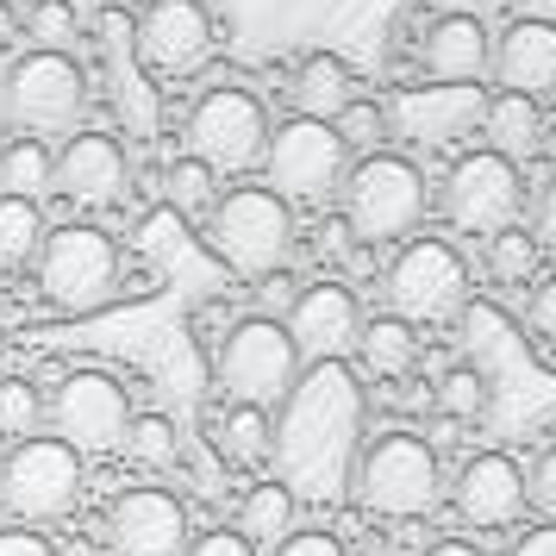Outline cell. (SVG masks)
<instances>
[{"mask_svg": "<svg viewBox=\"0 0 556 556\" xmlns=\"http://www.w3.org/2000/svg\"><path fill=\"white\" fill-rule=\"evenodd\" d=\"M363 381L351 363H306L294 394L276 406V451L269 469L294 501H344L351 494V469L363 451Z\"/></svg>", "mask_w": 556, "mask_h": 556, "instance_id": "6da1fadb", "label": "cell"}, {"mask_svg": "<svg viewBox=\"0 0 556 556\" xmlns=\"http://www.w3.org/2000/svg\"><path fill=\"white\" fill-rule=\"evenodd\" d=\"M351 501L388 526H413L444 506V456L419 431H381L376 444L356 451Z\"/></svg>", "mask_w": 556, "mask_h": 556, "instance_id": "7a4b0ae2", "label": "cell"}, {"mask_svg": "<svg viewBox=\"0 0 556 556\" xmlns=\"http://www.w3.org/2000/svg\"><path fill=\"white\" fill-rule=\"evenodd\" d=\"M431 206L426 169L406 151H376L356 156L344 188H338V219L356 244H406Z\"/></svg>", "mask_w": 556, "mask_h": 556, "instance_id": "3957f363", "label": "cell"}, {"mask_svg": "<svg viewBox=\"0 0 556 556\" xmlns=\"http://www.w3.org/2000/svg\"><path fill=\"white\" fill-rule=\"evenodd\" d=\"M88 113V76L76 56L56 51H26L20 63L0 70V126L13 138H76Z\"/></svg>", "mask_w": 556, "mask_h": 556, "instance_id": "277c9868", "label": "cell"}, {"mask_svg": "<svg viewBox=\"0 0 556 556\" xmlns=\"http://www.w3.org/2000/svg\"><path fill=\"white\" fill-rule=\"evenodd\" d=\"M119 276H126V256L101 226H56L31 263L38 301L56 319H88L106 301H119Z\"/></svg>", "mask_w": 556, "mask_h": 556, "instance_id": "5b68a950", "label": "cell"}, {"mask_svg": "<svg viewBox=\"0 0 556 556\" xmlns=\"http://www.w3.org/2000/svg\"><path fill=\"white\" fill-rule=\"evenodd\" d=\"M206 244L226 263L231 276L263 281L269 269H288V251H294V206L281 201L276 188H231L213 201L206 213Z\"/></svg>", "mask_w": 556, "mask_h": 556, "instance_id": "8992f818", "label": "cell"}, {"mask_svg": "<svg viewBox=\"0 0 556 556\" xmlns=\"http://www.w3.org/2000/svg\"><path fill=\"white\" fill-rule=\"evenodd\" d=\"M301 351H294V338L281 319H238V326L219 338V351H213V381H219V394L231 406H263V413H276L288 394H294V381H301Z\"/></svg>", "mask_w": 556, "mask_h": 556, "instance_id": "52a82bcc", "label": "cell"}, {"mask_svg": "<svg viewBox=\"0 0 556 556\" xmlns=\"http://www.w3.org/2000/svg\"><path fill=\"white\" fill-rule=\"evenodd\" d=\"M81 488H88V456H76L51 431L20 438L13 451L0 456V506L31 531L70 519L81 506Z\"/></svg>", "mask_w": 556, "mask_h": 556, "instance_id": "ba28073f", "label": "cell"}, {"mask_svg": "<svg viewBox=\"0 0 556 556\" xmlns=\"http://www.w3.org/2000/svg\"><path fill=\"white\" fill-rule=\"evenodd\" d=\"M381 301L406 326H451L469 306V263L444 238H406L381 269Z\"/></svg>", "mask_w": 556, "mask_h": 556, "instance_id": "9c48e42d", "label": "cell"}, {"mask_svg": "<svg viewBox=\"0 0 556 556\" xmlns=\"http://www.w3.org/2000/svg\"><path fill=\"white\" fill-rule=\"evenodd\" d=\"M269 106L244 94V88H206L201 101L181 119V144L194 163H206L213 176H251L269 156Z\"/></svg>", "mask_w": 556, "mask_h": 556, "instance_id": "30bf717a", "label": "cell"}, {"mask_svg": "<svg viewBox=\"0 0 556 556\" xmlns=\"http://www.w3.org/2000/svg\"><path fill=\"white\" fill-rule=\"evenodd\" d=\"M351 176V151L338 126H319V119H288V126L269 131V156H263V188H276L288 206H326L338 201V188Z\"/></svg>", "mask_w": 556, "mask_h": 556, "instance_id": "8fae6325", "label": "cell"}, {"mask_svg": "<svg viewBox=\"0 0 556 556\" xmlns=\"http://www.w3.org/2000/svg\"><path fill=\"white\" fill-rule=\"evenodd\" d=\"M45 426L51 438H63L76 456H113L126 444V426H131V394L119 376L106 369H76L51 388L45 401Z\"/></svg>", "mask_w": 556, "mask_h": 556, "instance_id": "7c38bea8", "label": "cell"}, {"mask_svg": "<svg viewBox=\"0 0 556 556\" xmlns=\"http://www.w3.org/2000/svg\"><path fill=\"white\" fill-rule=\"evenodd\" d=\"M444 219L456 231H469V238H501L506 226H519V213H526V176H519V163H506L494 151H469L451 163V176H444Z\"/></svg>", "mask_w": 556, "mask_h": 556, "instance_id": "4fadbf2b", "label": "cell"}, {"mask_svg": "<svg viewBox=\"0 0 556 556\" xmlns=\"http://www.w3.org/2000/svg\"><path fill=\"white\" fill-rule=\"evenodd\" d=\"M101 544L113 556H188V544H194L188 501L176 488H156V481L119 488L101 513Z\"/></svg>", "mask_w": 556, "mask_h": 556, "instance_id": "5bb4252c", "label": "cell"}, {"mask_svg": "<svg viewBox=\"0 0 556 556\" xmlns=\"http://www.w3.org/2000/svg\"><path fill=\"white\" fill-rule=\"evenodd\" d=\"M381 113H388V138L419 144V151H451L481 131L488 88L481 81H426V88H401Z\"/></svg>", "mask_w": 556, "mask_h": 556, "instance_id": "9a60e30c", "label": "cell"}, {"mask_svg": "<svg viewBox=\"0 0 556 556\" xmlns=\"http://www.w3.org/2000/svg\"><path fill=\"white\" fill-rule=\"evenodd\" d=\"M131 45H138L144 76H194L219 45V20L201 0H151L131 20Z\"/></svg>", "mask_w": 556, "mask_h": 556, "instance_id": "2e32d148", "label": "cell"}, {"mask_svg": "<svg viewBox=\"0 0 556 556\" xmlns=\"http://www.w3.org/2000/svg\"><path fill=\"white\" fill-rule=\"evenodd\" d=\"M444 506H456V519L469 531H506L531 513V488H526V463L513 451H476L456 481L444 488Z\"/></svg>", "mask_w": 556, "mask_h": 556, "instance_id": "e0dca14e", "label": "cell"}, {"mask_svg": "<svg viewBox=\"0 0 556 556\" xmlns=\"http://www.w3.org/2000/svg\"><path fill=\"white\" fill-rule=\"evenodd\" d=\"M301 363H344L356 351V331H363V313H356V294L344 281H313L301 288L294 313L281 319Z\"/></svg>", "mask_w": 556, "mask_h": 556, "instance_id": "ac0fdd59", "label": "cell"}, {"mask_svg": "<svg viewBox=\"0 0 556 556\" xmlns=\"http://www.w3.org/2000/svg\"><path fill=\"white\" fill-rule=\"evenodd\" d=\"M131 181V156L113 131H76L56 151V194L76 206H113Z\"/></svg>", "mask_w": 556, "mask_h": 556, "instance_id": "d6986e66", "label": "cell"}, {"mask_svg": "<svg viewBox=\"0 0 556 556\" xmlns=\"http://www.w3.org/2000/svg\"><path fill=\"white\" fill-rule=\"evenodd\" d=\"M419 70L426 81H481L494 70V38L476 13H438L419 38Z\"/></svg>", "mask_w": 556, "mask_h": 556, "instance_id": "ffe728a7", "label": "cell"}, {"mask_svg": "<svg viewBox=\"0 0 556 556\" xmlns=\"http://www.w3.org/2000/svg\"><path fill=\"white\" fill-rule=\"evenodd\" d=\"M488 76L501 81V94H531V101L556 94V26H544V20H513L494 38V70Z\"/></svg>", "mask_w": 556, "mask_h": 556, "instance_id": "44dd1931", "label": "cell"}, {"mask_svg": "<svg viewBox=\"0 0 556 556\" xmlns=\"http://www.w3.org/2000/svg\"><path fill=\"white\" fill-rule=\"evenodd\" d=\"M288 94H294V113H301V119H319V126H338V119L363 101V94H356V70L338 51L301 56V70H294V88H288Z\"/></svg>", "mask_w": 556, "mask_h": 556, "instance_id": "7402d4cb", "label": "cell"}, {"mask_svg": "<svg viewBox=\"0 0 556 556\" xmlns=\"http://www.w3.org/2000/svg\"><path fill=\"white\" fill-rule=\"evenodd\" d=\"M544 106L531 101V94H488V119H481V138H488V151L506 156V163H531V156H544Z\"/></svg>", "mask_w": 556, "mask_h": 556, "instance_id": "603a6c76", "label": "cell"}, {"mask_svg": "<svg viewBox=\"0 0 556 556\" xmlns=\"http://www.w3.org/2000/svg\"><path fill=\"white\" fill-rule=\"evenodd\" d=\"M294 519H301V501H294V494L269 476V481H256V488H244V494H238V526H231V531H238L251 551L269 556L288 531H301Z\"/></svg>", "mask_w": 556, "mask_h": 556, "instance_id": "cb8c5ba5", "label": "cell"}, {"mask_svg": "<svg viewBox=\"0 0 556 556\" xmlns=\"http://www.w3.org/2000/svg\"><path fill=\"white\" fill-rule=\"evenodd\" d=\"M356 363L376 381H406L419 369V331L406 326V319H394V313H376L356 331Z\"/></svg>", "mask_w": 556, "mask_h": 556, "instance_id": "d4e9b609", "label": "cell"}, {"mask_svg": "<svg viewBox=\"0 0 556 556\" xmlns=\"http://www.w3.org/2000/svg\"><path fill=\"white\" fill-rule=\"evenodd\" d=\"M213 451L226 456L231 469H269V451H276V413H263V406H226L219 426H213Z\"/></svg>", "mask_w": 556, "mask_h": 556, "instance_id": "484cf974", "label": "cell"}, {"mask_svg": "<svg viewBox=\"0 0 556 556\" xmlns=\"http://www.w3.org/2000/svg\"><path fill=\"white\" fill-rule=\"evenodd\" d=\"M45 213L38 201H20V194H0V269H31L38 251H45Z\"/></svg>", "mask_w": 556, "mask_h": 556, "instance_id": "4316f807", "label": "cell"}, {"mask_svg": "<svg viewBox=\"0 0 556 556\" xmlns=\"http://www.w3.org/2000/svg\"><path fill=\"white\" fill-rule=\"evenodd\" d=\"M51 181H56L51 144H38V138H13V144H0V194L38 201V194H51Z\"/></svg>", "mask_w": 556, "mask_h": 556, "instance_id": "83f0119b", "label": "cell"}, {"mask_svg": "<svg viewBox=\"0 0 556 556\" xmlns=\"http://www.w3.org/2000/svg\"><path fill=\"white\" fill-rule=\"evenodd\" d=\"M163 206L176 213V219H206L213 213V201H219V176L206 169V163H194V156H176L169 169H163Z\"/></svg>", "mask_w": 556, "mask_h": 556, "instance_id": "f1b7e54d", "label": "cell"}, {"mask_svg": "<svg viewBox=\"0 0 556 556\" xmlns=\"http://www.w3.org/2000/svg\"><path fill=\"white\" fill-rule=\"evenodd\" d=\"M119 456H131L138 469H176V463H181V431H176V419H169V413H131Z\"/></svg>", "mask_w": 556, "mask_h": 556, "instance_id": "f546056e", "label": "cell"}, {"mask_svg": "<svg viewBox=\"0 0 556 556\" xmlns=\"http://www.w3.org/2000/svg\"><path fill=\"white\" fill-rule=\"evenodd\" d=\"M538 263H544V244H538L526 226H506L501 238H488V276L501 281V288L538 281Z\"/></svg>", "mask_w": 556, "mask_h": 556, "instance_id": "4dcf8cb0", "label": "cell"}, {"mask_svg": "<svg viewBox=\"0 0 556 556\" xmlns=\"http://www.w3.org/2000/svg\"><path fill=\"white\" fill-rule=\"evenodd\" d=\"M431 406L444 419H456V426H469V419L488 413V376H481L476 363H456V369H444V376L431 381Z\"/></svg>", "mask_w": 556, "mask_h": 556, "instance_id": "1f68e13d", "label": "cell"}, {"mask_svg": "<svg viewBox=\"0 0 556 556\" xmlns=\"http://www.w3.org/2000/svg\"><path fill=\"white\" fill-rule=\"evenodd\" d=\"M26 38H31V51L70 56V51H76V38H81L76 0H31V7H26Z\"/></svg>", "mask_w": 556, "mask_h": 556, "instance_id": "d6a6232c", "label": "cell"}, {"mask_svg": "<svg viewBox=\"0 0 556 556\" xmlns=\"http://www.w3.org/2000/svg\"><path fill=\"white\" fill-rule=\"evenodd\" d=\"M45 431V394H38V381L26 376H7L0 381V438H38Z\"/></svg>", "mask_w": 556, "mask_h": 556, "instance_id": "836d02e7", "label": "cell"}, {"mask_svg": "<svg viewBox=\"0 0 556 556\" xmlns=\"http://www.w3.org/2000/svg\"><path fill=\"white\" fill-rule=\"evenodd\" d=\"M519 326H526V344L531 356L556 369V276H538L526 294V313H519Z\"/></svg>", "mask_w": 556, "mask_h": 556, "instance_id": "e575fe53", "label": "cell"}, {"mask_svg": "<svg viewBox=\"0 0 556 556\" xmlns=\"http://www.w3.org/2000/svg\"><path fill=\"white\" fill-rule=\"evenodd\" d=\"M338 138H344V151H363V156L388 151V113H381V101H356L338 119Z\"/></svg>", "mask_w": 556, "mask_h": 556, "instance_id": "d590c367", "label": "cell"}, {"mask_svg": "<svg viewBox=\"0 0 556 556\" xmlns=\"http://www.w3.org/2000/svg\"><path fill=\"white\" fill-rule=\"evenodd\" d=\"M294 301H301V281L288 276V269H269V276L256 281V313H263V319H288Z\"/></svg>", "mask_w": 556, "mask_h": 556, "instance_id": "8d00e7d4", "label": "cell"}, {"mask_svg": "<svg viewBox=\"0 0 556 556\" xmlns=\"http://www.w3.org/2000/svg\"><path fill=\"white\" fill-rule=\"evenodd\" d=\"M526 488H531V506L544 513V526H556V444L526 469Z\"/></svg>", "mask_w": 556, "mask_h": 556, "instance_id": "74e56055", "label": "cell"}, {"mask_svg": "<svg viewBox=\"0 0 556 556\" xmlns=\"http://www.w3.org/2000/svg\"><path fill=\"white\" fill-rule=\"evenodd\" d=\"M269 556H351L344 551V538H331V531H319V526H306V531H288Z\"/></svg>", "mask_w": 556, "mask_h": 556, "instance_id": "f35d334b", "label": "cell"}, {"mask_svg": "<svg viewBox=\"0 0 556 556\" xmlns=\"http://www.w3.org/2000/svg\"><path fill=\"white\" fill-rule=\"evenodd\" d=\"M188 556H263V551H251V544H244L231 526H213V531H194Z\"/></svg>", "mask_w": 556, "mask_h": 556, "instance_id": "ab89813d", "label": "cell"}, {"mask_svg": "<svg viewBox=\"0 0 556 556\" xmlns=\"http://www.w3.org/2000/svg\"><path fill=\"white\" fill-rule=\"evenodd\" d=\"M531 238L544 244V251H556V176L538 188V201H531Z\"/></svg>", "mask_w": 556, "mask_h": 556, "instance_id": "60d3db41", "label": "cell"}, {"mask_svg": "<svg viewBox=\"0 0 556 556\" xmlns=\"http://www.w3.org/2000/svg\"><path fill=\"white\" fill-rule=\"evenodd\" d=\"M0 556H56L51 538L31 526H0Z\"/></svg>", "mask_w": 556, "mask_h": 556, "instance_id": "b9f144b4", "label": "cell"}, {"mask_svg": "<svg viewBox=\"0 0 556 556\" xmlns=\"http://www.w3.org/2000/svg\"><path fill=\"white\" fill-rule=\"evenodd\" d=\"M506 556H556V526H544V519L526 526L519 538H513V551H506Z\"/></svg>", "mask_w": 556, "mask_h": 556, "instance_id": "7bdbcfd3", "label": "cell"}, {"mask_svg": "<svg viewBox=\"0 0 556 556\" xmlns=\"http://www.w3.org/2000/svg\"><path fill=\"white\" fill-rule=\"evenodd\" d=\"M419 556H488V551H481L476 538H438V544H426Z\"/></svg>", "mask_w": 556, "mask_h": 556, "instance_id": "ee69618b", "label": "cell"}, {"mask_svg": "<svg viewBox=\"0 0 556 556\" xmlns=\"http://www.w3.org/2000/svg\"><path fill=\"white\" fill-rule=\"evenodd\" d=\"M519 7V20H544V26H556V0H513Z\"/></svg>", "mask_w": 556, "mask_h": 556, "instance_id": "f6af8a7d", "label": "cell"}, {"mask_svg": "<svg viewBox=\"0 0 556 556\" xmlns=\"http://www.w3.org/2000/svg\"><path fill=\"white\" fill-rule=\"evenodd\" d=\"M544 156H551V176H556V126H544Z\"/></svg>", "mask_w": 556, "mask_h": 556, "instance_id": "bcb514c9", "label": "cell"}, {"mask_svg": "<svg viewBox=\"0 0 556 556\" xmlns=\"http://www.w3.org/2000/svg\"><path fill=\"white\" fill-rule=\"evenodd\" d=\"M0 363H7V331H0Z\"/></svg>", "mask_w": 556, "mask_h": 556, "instance_id": "7dc6e473", "label": "cell"}, {"mask_svg": "<svg viewBox=\"0 0 556 556\" xmlns=\"http://www.w3.org/2000/svg\"><path fill=\"white\" fill-rule=\"evenodd\" d=\"M0 513H7V506H0Z\"/></svg>", "mask_w": 556, "mask_h": 556, "instance_id": "c3c4849f", "label": "cell"}]
</instances>
